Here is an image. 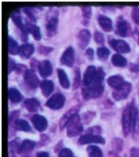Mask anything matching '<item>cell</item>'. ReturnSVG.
I'll use <instances>...</instances> for the list:
<instances>
[{"mask_svg": "<svg viewBox=\"0 0 139 157\" xmlns=\"http://www.w3.org/2000/svg\"><path fill=\"white\" fill-rule=\"evenodd\" d=\"M66 131L69 137L77 136L83 131V125L80 115L76 114L69 121L66 126Z\"/></svg>", "mask_w": 139, "mask_h": 157, "instance_id": "3", "label": "cell"}, {"mask_svg": "<svg viewBox=\"0 0 139 157\" xmlns=\"http://www.w3.org/2000/svg\"><path fill=\"white\" fill-rule=\"evenodd\" d=\"M110 51L105 46H101L97 48L96 54L99 60L106 61L110 55Z\"/></svg>", "mask_w": 139, "mask_h": 157, "instance_id": "32", "label": "cell"}, {"mask_svg": "<svg viewBox=\"0 0 139 157\" xmlns=\"http://www.w3.org/2000/svg\"><path fill=\"white\" fill-rule=\"evenodd\" d=\"M58 157H73V153L72 150L67 147L62 148L60 150L58 155Z\"/></svg>", "mask_w": 139, "mask_h": 157, "instance_id": "38", "label": "cell"}, {"mask_svg": "<svg viewBox=\"0 0 139 157\" xmlns=\"http://www.w3.org/2000/svg\"><path fill=\"white\" fill-rule=\"evenodd\" d=\"M37 51L39 54L42 55H48L50 52H52L54 51V48L50 46H39L37 48Z\"/></svg>", "mask_w": 139, "mask_h": 157, "instance_id": "36", "label": "cell"}, {"mask_svg": "<svg viewBox=\"0 0 139 157\" xmlns=\"http://www.w3.org/2000/svg\"><path fill=\"white\" fill-rule=\"evenodd\" d=\"M37 157H50L49 156V154L47 152H38L36 154Z\"/></svg>", "mask_w": 139, "mask_h": 157, "instance_id": "47", "label": "cell"}, {"mask_svg": "<svg viewBox=\"0 0 139 157\" xmlns=\"http://www.w3.org/2000/svg\"><path fill=\"white\" fill-rule=\"evenodd\" d=\"M105 73L102 67L90 65L86 68L84 74V86H90L93 84H103Z\"/></svg>", "mask_w": 139, "mask_h": 157, "instance_id": "1", "label": "cell"}, {"mask_svg": "<svg viewBox=\"0 0 139 157\" xmlns=\"http://www.w3.org/2000/svg\"><path fill=\"white\" fill-rule=\"evenodd\" d=\"M17 63L11 57L8 58V74H10L11 72L15 70L16 67H17Z\"/></svg>", "mask_w": 139, "mask_h": 157, "instance_id": "42", "label": "cell"}, {"mask_svg": "<svg viewBox=\"0 0 139 157\" xmlns=\"http://www.w3.org/2000/svg\"><path fill=\"white\" fill-rule=\"evenodd\" d=\"M75 51L72 46H69L65 50L60 59V62L61 64L68 66V67H73L75 63Z\"/></svg>", "mask_w": 139, "mask_h": 157, "instance_id": "10", "label": "cell"}, {"mask_svg": "<svg viewBox=\"0 0 139 157\" xmlns=\"http://www.w3.org/2000/svg\"><path fill=\"white\" fill-rule=\"evenodd\" d=\"M24 108L29 112H35L40 109V103L36 98H30L24 100L23 103Z\"/></svg>", "mask_w": 139, "mask_h": 157, "instance_id": "20", "label": "cell"}, {"mask_svg": "<svg viewBox=\"0 0 139 157\" xmlns=\"http://www.w3.org/2000/svg\"><path fill=\"white\" fill-rule=\"evenodd\" d=\"M122 131L124 136H128V135L132 131V112H131V104H128L122 113Z\"/></svg>", "mask_w": 139, "mask_h": 157, "instance_id": "5", "label": "cell"}, {"mask_svg": "<svg viewBox=\"0 0 139 157\" xmlns=\"http://www.w3.org/2000/svg\"><path fill=\"white\" fill-rule=\"evenodd\" d=\"M105 90L104 84H93L90 86H84L81 90L82 96L86 100L94 99L100 97Z\"/></svg>", "mask_w": 139, "mask_h": 157, "instance_id": "4", "label": "cell"}, {"mask_svg": "<svg viewBox=\"0 0 139 157\" xmlns=\"http://www.w3.org/2000/svg\"><path fill=\"white\" fill-rule=\"evenodd\" d=\"M57 74L59 83L61 86L65 89H69L70 88V82L66 72L62 69L58 68L57 70Z\"/></svg>", "mask_w": 139, "mask_h": 157, "instance_id": "25", "label": "cell"}, {"mask_svg": "<svg viewBox=\"0 0 139 157\" xmlns=\"http://www.w3.org/2000/svg\"><path fill=\"white\" fill-rule=\"evenodd\" d=\"M80 105H75L71 108L70 109H69L67 113L63 116V117L61 118V121H60V128H61V130H62L63 128L66 127L69 121L70 120L72 117H73L74 116L77 114V112L80 111Z\"/></svg>", "mask_w": 139, "mask_h": 157, "instance_id": "16", "label": "cell"}, {"mask_svg": "<svg viewBox=\"0 0 139 157\" xmlns=\"http://www.w3.org/2000/svg\"><path fill=\"white\" fill-rule=\"evenodd\" d=\"M85 55L88 59L92 61L94 59V50L91 48H88L86 52H85Z\"/></svg>", "mask_w": 139, "mask_h": 157, "instance_id": "45", "label": "cell"}, {"mask_svg": "<svg viewBox=\"0 0 139 157\" xmlns=\"http://www.w3.org/2000/svg\"><path fill=\"white\" fill-rule=\"evenodd\" d=\"M19 114L20 112L18 110L12 112L10 114V117H9V124H10L11 122H14L16 120H17V119H18L17 118L18 117V116H19Z\"/></svg>", "mask_w": 139, "mask_h": 157, "instance_id": "44", "label": "cell"}, {"mask_svg": "<svg viewBox=\"0 0 139 157\" xmlns=\"http://www.w3.org/2000/svg\"><path fill=\"white\" fill-rule=\"evenodd\" d=\"M14 127L16 130L24 132H31L32 131L31 125L27 121L24 119L18 118L14 122Z\"/></svg>", "mask_w": 139, "mask_h": 157, "instance_id": "22", "label": "cell"}, {"mask_svg": "<svg viewBox=\"0 0 139 157\" xmlns=\"http://www.w3.org/2000/svg\"><path fill=\"white\" fill-rule=\"evenodd\" d=\"M9 100L13 103H20L23 99L21 93L16 88H10L8 90Z\"/></svg>", "mask_w": 139, "mask_h": 157, "instance_id": "23", "label": "cell"}, {"mask_svg": "<svg viewBox=\"0 0 139 157\" xmlns=\"http://www.w3.org/2000/svg\"><path fill=\"white\" fill-rule=\"evenodd\" d=\"M36 144L34 141L30 140H24L21 143L18 152L20 154H27L32 151Z\"/></svg>", "mask_w": 139, "mask_h": 157, "instance_id": "24", "label": "cell"}, {"mask_svg": "<svg viewBox=\"0 0 139 157\" xmlns=\"http://www.w3.org/2000/svg\"><path fill=\"white\" fill-rule=\"evenodd\" d=\"M131 33V26L127 21L119 17L118 18L115 27V33L121 37H127Z\"/></svg>", "mask_w": 139, "mask_h": 157, "instance_id": "8", "label": "cell"}, {"mask_svg": "<svg viewBox=\"0 0 139 157\" xmlns=\"http://www.w3.org/2000/svg\"><path fill=\"white\" fill-rule=\"evenodd\" d=\"M86 151L88 157H103V152L99 146L90 145L87 147Z\"/></svg>", "mask_w": 139, "mask_h": 157, "instance_id": "30", "label": "cell"}, {"mask_svg": "<svg viewBox=\"0 0 139 157\" xmlns=\"http://www.w3.org/2000/svg\"><path fill=\"white\" fill-rule=\"evenodd\" d=\"M81 10L82 11V16L84 17V21H82V23L84 25H86L88 23V21L92 17V7L90 6H84L81 7Z\"/></svg>", "mask_w": 139, "mask_h": 157, "instance_id": "31", "label": "cell"}, {"mask_svg": "<svg viewBox=\"0 0 139 157\" xmlns=\"http://www.w3.org/2000/svg\"><path fill=\"white\" fill-rule=\"evenodd\" d=\"M81 71L79 67H75L74 70V78L73 83V89L76 90L81 85Z\"/></svg>", "mask_w": 139, "mask_h": 157, "instance_id": "33", "label": "cell"}, {"mask_svg": "<svg viewBox=\"0 0 139 157\" xmlns=\"http://www.w3.org/2000/svg\"><path fill=\"white\" fill-rule=\"evenodd\" d=\"M94 40L97 44L103 45L105 44V37H104L103 34L100 32L99 31H95L93 34Z\"/></svg>", "mask_w": 139, "mask_h": 157, "instance_id": "35", "label": "cell"}, {"mask_svg": "<svg viewBox=\"0 0 139 157\" xmlns=\"http://www.w3.org/2000/svg\"><path fill=\"white\" fill-rule=\"evenodd\" d=\"M96 114L94 112H88L84 114V122L85 124H88L92 119L95 117Z\"/></svg>", "mask_w": 139, "mask_h": 157, "instance_id": "40", "label": "cell"}, {"mask_svg": "<svg viewBox=\"0 0 139 157\" xmlns=\"http://www.w3.org/2000/svg\"><path fill=\"white\" fill-rule=\"evenodd\" d=\"M98 22L101 29L106 32H110L113 30V21L110 18L105 15L100 14L98 18Z\"/></svg>", "mask_w": 139, "mask_h": 157, "instance_id": "17", "label": "cell"}, {"mask_svg": "<svg viewBox=\"0 0 139 157\" xmlns=\"http://www.w3.org/2000/svg\"><path fill=\"white\" fill-rule=\"evenodd\" d=\"M91 33L89 30L84 29L79 31L77 34V45L81 49H84L89 44L91 39Z\"/></svg>", "mask_w": 139, "mask_h": 157, "instance_id": "13", "label": "cell"}, {"mask_svg": "<svg viewBox=\"0 0 139 157\" xmlns=\"http://www.w3.org/2000/svg\"><path fill=\"white\" fill-rule=\"evenodd\" d=\"M23 157H29V156H23Z\"/></svg>", "mask_w": 139, "mask_h": 157, "instance_id": "48", "label": "cell"}, {"mask_svg": "<svg viewBox=\"0 0 139 157\" xmlns=\"http://www.w3.org/2000/svg\"><path fill=\"white\" fill-rule=\"evenodd\" d=\"M39 63L38 61H37L36 59H33L31 61V70H34L35 68L37 67L38 68V66L39 65Z\"/></svg>", "mask_w": 139, "mask_h": 157, "instance_id": "46", "label": "cell"}, {"mask_svg": "<svg viewBox=\"0 0 139 157\" xmlns=\"http://www.w3.org/2000/svg\"><path fill=\"white\" fill-rule=\"evenodd\" d=\"M10 17L12 21L15 24V25L18 28H19L21 31L24 29L25 27V24H24L23 22V17H22L20 10H17L14 11L11 14Z\"/></svg>", "mask_w": 139, "mask_h": 157, "instance_id": "26", "label": "cell"}, {"mask_svg": "<svg viewBox=\"0 0 139 157\" xmlns=\"http://www.w3.org/2000/svg\"><path fill=\"white\" fill-rule=\"evenodd\" d=\"M109 44L114 51L119 54H126L131 51L130 46L125 40L112 39L109 41Z\"/></svg>", "mask_w": 139, "mask_h": 157, "instance_id": "9", "label": "cell"}, {"mask_svg": "<svg viewBox=\"0 0 139 157\" xmlns=\"http://www.w3.org/2000/svg\"><path fill=\"white\" fill-rule=\"evenodd\" d=\"M31 122L34 127L39 132H43L48 127V121L43 116L36 114L33 116L31 118Z\"/></svg>", "mask_w": 139, "mask_h": 157, "instance_id": "14", "label": "cell"}, {"mask_svg": "<svg viewBox=\"0 0 139 157\" xmlns=\"http://www.w3.org/2000/svg\"><path fill=\"white\" fill-rule=\"evenodd\" d=\"M39 74L43 78H46L51 76L53 72L52 65L50 61L43 60L39 63L38 66Z\"/></svg>", "mask_w": 139, "mask_h": 157, "instance_id": "15", "label": "cell"}, {"mask_svg": "<svg viewBox=\"0 0 139 157\" xmlns=\"http://www.w3.org/2000/svg\"><path fill=\"white\" fill-rule=\"evenodd\" d=\"M124 79L121 75H113L107 78V82L109 86L113 88V89H118L124 83Z\"/></svg>", "mask_w": 139, "mask_h": 157, "instance_id": "21", "label": "cell"}, {"mask_svg": "<svg viewBox=\"0 0 139 157\" xmlns=\"http://www.w3.org/2000/svg\"><path fill=\"white\" fill-rule=\"evenodd\" d=\"M66 101L65 97L62 93H55L49 98L46 103V105L51 109L58 110L63 108Z\"/></svg>", "mask_w": 139, "mask_h": 157, "instance_id": "7", "label": "cell"}, {"mask_svg": "<svg viewBox=\"0 0 139 157\" xmlns=\"http://www.w3.org/2000/svg\"><path fill=\"white\" fill-rule=\"evenodd\" d=\"M58 25V11L54 8H50L47 14L46 29L48 37L55 36L57 33Z\"/></svg>", "mask_w": 139, "mask_h": 157, "instance_id": "2", "label": "cell"}, {"mask_svg": "<svg viewBox=\"0 0 139 157\" xmlns=\"http://www.w3.org/2000/svg\"><path fill=\"white\" fill-rule=\"evenodd\" d=\"M132 18L135 23L139 25V7L135 6L133 8L132 11Z\"/></svg>", "mask_w": 139, "mask_h": 157, "instance_id": "39", "label": "cell"}, {"mask_svg": "<svg viewBox=\"0 0 139 157\" xmlns=\"http://www.w3.org/2000/svg\"><path fill=\"white\" fill-rule=\"evenodd\" d=\"M132 84L125 81L124 83L112 92L113 98L116 101H122L126 99L132 91Z\"/></svg>", "mask_w": 139, "mask_h": 157, "instance_id": "6", "label": "cell"}, {"mask_svg": "<svg viewBox=\"0 0 139 157\" xmlns=\"http://www.w3.org/2000/svg\"><path fill=\"white\" fill-rule=\"evenodd\" d=\"M20 144L18 142V140H14L9 142L8 147H9V152H11L12 154H14L17 152V151L18 152L20 147Z\"/></svg>", "mask_w": 139, "mask_h": 157, "instance_id": "34", "label": "cell"}, {"mask_svg": "<svg viewBox=\"0 0 139 157\" xmlns=\"http://www.w3.org/2000/svg\"><path fill=\"white\" fill-rule=\"evenodd\" d=\"M138 44H139V39H138Z\"/></svg>", "mask_w": 139, "mask_h": 157, "instance_id": "49", "label": "cell"}, {"mask_svg": "<svg viewBox=\"0 0 139 157\" xmlns=\"http://www.w3.org/2000/svg\"><path fill=\"white\" fill-rule=\"evenodd\" d=\"M24 80L27 86L32 90L36 89L39 84L38 76L35 73V71L31 69L28 70L24 74Z\"/></svg>", "mask_w": 139, "mask_h": 157, "instance_id": "11", "label": "cell"}, {"mask_svg": "<svg viewBox=\"0 0 139 157\" xmlns=\"http://www.w3.org/2000/svg\"><path fill=\"white\" fill-rule=\"evenodd\" d=\"M78 143L80 145H86L89 144H105V140L100 136L86 133L81 136L78 140Z\"/></svg>", "mask_w": 139, "mask_h": 157, "instance_id": "12", "label": "cell"}, {"mask_svg": "<svg viewBox=\"0 0 139 157\" xmlns=\"http://www.w3.org/2000/svg\"><path fill=\"white\" fill-rule=\"evenodd\" d=\"M8 52L12 55H17L19 54L21 46L13 37L8 36Z\"/></svg>", "mask_w": 139, "mask_h": 157, "instance_id": "28", "label": "cell"}, {"mask_svg": "<svg viewBox=\"0 0 139 157\" xmlns=\"http://www.w3.org/2000/svg\"><path fill=\"white\" fill-rule=\"evenodd\" d=\"M35 51L34 46L31 44H24L20 48L19 55L22 59H28L33 55Z\"/></svg>", "mask_w": 139, "mask_h": 157, "instance_id": "19", "label": "cell"}, {"mask_svg": "<svg viewBox=\"0 0 139 157\" xmlns=\"http://www.w3.org/2000/svg\"><path fill=\"white\" fill-rule=\"evenodd\" d=\"M40 88L42 95L44 97H48L53 92L54 89V84L50 80H44L41 82Z\"/></svg>", "mask_w": 139, "mask_h": 157, "instance_id": "18", "label": "cell"}, {"mask_svg": "<svg viewBox=\"0 0 139 157\" xmlns=\"http://www.w3.org/2000/svg\"><path fill=\"white\" fill-rule=\"evenodd\" d=\"M27 67L26 65L23 64H17V67H16L15 71L18 74H25L26 71H27Z\"/></svg>", "mask_w": 139, "mask_h": 157, "instance_id": "41", "label": "cell"}, {"mask_svg": "<svg viewBox=\"0 0 139 157\" xmlns=\"http://www.w3.org/2000/svg\"><path fill=\"white\" fill-rule=\"evenodd\" d=\"M112 64L118 67H124L127 65L128 61L124 56H123L120 54L113 55L111 58Z\"/></svg>", "mask_w": 139, "mask_h": 157, "instance_id": "29", "label": "cell"}, {"mask_svg": "<svg viewBox=\"0 0 139 157\" xmlns=\"http://www.w3.org/2000/svg\"><path fill=\"white\" fill-rule=\"evenodd\" d=\"M101 128L99 126H95L93 127L90 128L89 129L86 131V133L88 134H92V135H97V136H99V133H101Z\"/></svg>", "mask_w": 139, "mask_h": 157, "instance_id": "43", "label": "cell"}, {"mask_svg": "<svg viewBox=\"0 0 139 157\" xmlns=\"http://www.w3.org/2000/svg\"><path fill=\"white\" fill-rule=\"evenodd\" d=\"M23 12L25 13V14H26L28 18H29V20L31 21V22H34V23H36L37 21V18H36V17L35 16L32 10V9H31V8L29 7H26V8H24L23 9Z\"/></svg>", "mask_w": 139, "mask_h": 157, "instance_id": "37", "label": "cell"}, {"mask_svg": "<svg viewBox=\"0 0 139 157\" xmlns=\"http://www.w3.org/2000/svg\"><path fill=\"white\" fill-rule=\"evenodd\" d=\"M26 25L28 31H29V33L33 36L35 40L37 41H39L42 39V33H41L39 27L33 23H27V22L26 23Z\"/></svg>", "mask_w": 139, "mask_h": 157, "instance_id": "27", "label": "cell"}]
</instances>
